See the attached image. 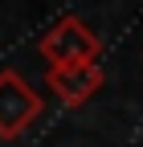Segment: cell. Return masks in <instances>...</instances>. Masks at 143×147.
I'll list each match as a JSON object with an SVG mask.
<instances>
[{"label":"cell","instance_id":"cell-1","mask_svg":"<svg viewBox=\"0 0 143 147\" xmlns=\"http://www.w3.org/2000/svg\"><path fill=\"white\" fill-rule=\"evenodd\" d=\"M37 53L45 57V65H98L102 41L98 33H90L78 16H61L57 25H49L37 37Z\"/></svg>","mask_w":143,"mask_h":147},{"label":"cell","instance_id":"cell-2","mask_svg":"<svg viewBox=\"0 0 143 147\" xmlns=\"http://www.w3.org/2000/svg\"><path fill=\"white\" fill-rule=\"evenodd\" d=\"M45 115V98L25 82V74H16L12 65L0 69V139H21L33 123Z\"/></svg>","mask_w":143,"mask_h":147},{"label":"cell","instance_id":"cell-3","mask_svg":"<svg viewBox=\"0 0 143 147\" xmlns=\"http://www.w3.org/2000/svg\"><path fill=\"white\" fill-rule=\"evenodd\" d=\"M45 86L53 90V98L61 106L78 110L106 86V74H102V65H53V69H45Z\"/></svg>","mask_w":143,"mask_h":147}]
</instances>
